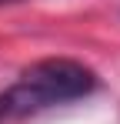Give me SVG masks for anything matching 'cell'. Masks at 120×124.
Listing matches in <instances>:
<instances>
[{"label": "cell", "instance_id": "obj_2", "mask_svg": "<svg viewBox=\"0 0 120 124\" xmlns=\"http://www.w3.org/2000/svg\"><path fill=\"white\" fill-rule=\"evenodd\" d=\"M0 3H17V0H0Z\"/></svg>", "mask_w": 120, "mask_h": 124}, {"label": "cell", "instance_id": "obj_1", "mask_svg": "<svg viewBox=\"0 0 120 124\" xmlns=\"http://www.w3.org/2000/svg\"><path fill=\"white\" fill-rule=\"evenodd\" d=\"M93 87H97L93 70L77 64V61H67V57L37 61L20 74V81L13 87H7L0 94V121L27 117V114L53 107V104H67V101H77V97H87Z\"/></svg>", "mask_w": 120, "mask_h": 124}]
</instances>
